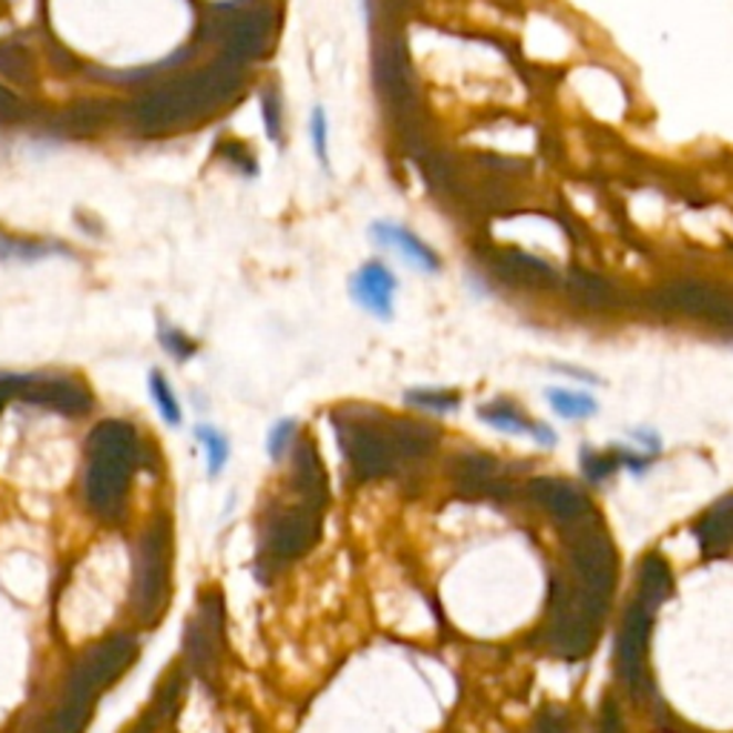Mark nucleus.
<instances>
[{
  "instance_id": "1",
  "label": "nucleus",
  "mask_w": 733,
  "mask_h": 733,
  "mask_svg": "<svg viewBox=\"0 0 733 733\" xmlns=\"http://www.w3.org/2000/svg\"><path fill=\"white\" fill-rule=\"evenodd\" d=\"M141 467V436L126 422L97 424L86 442L83 493L101 519H121Z\"/></svg>"
},
{
  "instance_id": "2",
  "label": "nucleus",
  "mask_w": 733,
  "mask_h": 733,
  "mask_svg": "<svg viewBox=\"0 0 733 733\" xmlns=\"http://www.w3.org/2000/svg\"><path fill=\"white\" fill-rule=\"evenodd\" d=\"M341 453L359 478H379L393 471L399 458H404L399 427L395 422H366V419H339L335 422Z\"/></svg>"
},
{
  "instance_id": "3",
  "label": "nucleus",
  "mask_w": 733,
  "mask_h": 733,
  "mask_svg": "<svg viewBox=\"0 0 733 733\" xmlns=\"http://www.w3.org/2000/svg\"><path fill=\"white\" fill-rule=\"evenodd\" d=\"M651 610L644 605H633L624 616L622 633L616 642V671L628 691H639L648 677V630H651Z\"/></svg>"
},
{
  "instance_id": "4",
  "label": "nucleus",
  "mask_w": 733,
  "mask_h": 733,
  "mask_svg": "<svg viewBox=\"0 0 733 733\" xmlns=\"http://www.w3.org/2000/svg\"><path fill=\"white\" fill-rule=\"evenodd\" d=\"M395 292L399 278L384 261H366L350 278V296L373 319L390 321L395 316Z\"/></svg>"
},
{
  "instance_id": "5",
  "label": "nucleus",
  "mask_w": 733,
  "mask_h": 733,
  "mask_svg": "<svg viewBox=\"0 0 733 733\" xmlns=\"http://www.w3.org/2000/svg\"><path fill=\"white\" fill-rule=\"evenodd\" d=\"M370 236H373V241L379 244V247L393 249L395 256L404 258V261H407L410 267H415V270H422V272L442 270V258H438L436 249L415 236L413 229L402 227V224L379 221L370 227Z\"/></svg>"
},
{
  "instance_id": "6",
  "label": "nucleus",
  "mask_w": 733,
  "mask_h": 733,
  "mask_svg": "<svg viewBox=\"0 0 733 733\" xmlns=\"http://www.w3.org/2000/svg\"><path fill=\"white\" fill-rule=\"evenodd\" d=\"M478 419L485 424H491L493 430H502L507 436H525L533 438L539 447H554L556 433L547 427L545 422H536L519 404L507 402V399H496V402H487L478 407Z\"/></svg>"
},
{
  "instance_id": "7",
  "label": "nucleus",
  "mask_w": 733,
  "mask_h": 733,
  "mask_svg": "<svg viewBox=\"0 0 733 733\" xmlns=\"http://www.w3.org/2000/svg\"><path fill=\"white\" fill-rule=\"evenodd\" d=\"M533 496H536V502H541L545 510L559 516L565 525H579V522L585 519V510H588V498L581 496L574 485L556 482V478H541V482H536V485H533Z\"/></svg>"
},
{
  "instance_id": "8",
  "label": "nucleus",
  "mask_w": 733,
  "mask_h": 733,
  "mask_svg": "<svg viewBox=\"0 0 733 733\" xmlns=\"http://www.w3.org/2000/svg\"><path fill=\"white\" fill-rule=\"evenodd\" d=\"M696 536L705 554H722L733 545V496L705 513V519L696 525Z\"/></svg>"
},
{
  "instance_id": "9",
  "label": "nucleus",
  "mask_w": 733,
  "mask_h": 733,
  "mask_svg": "<svg viewBox=\"0 0 733 733\" xmlns=\"http://www.w3.org/2000/svg\"><path fill=\"white\" fill-rule=\"evenodd\" d=\"M161 550H164L161 536H149V541H144L138 556V576H135V581H138V593L149 605H153V590L149 588H155V596H158L161 581H166V561Z\"/></svg>"
},
{
  "instance_id": "10",
  "label": "nucleus",
  "mask_w": 733,
  "mask_h": 733,
  "mask_svg": "<svg viewBox=\"0 0 733 733\" xmlns=\"http://www.w3.org/2000/svg\"><path fill=\"white\" fill-rule=\"evenodd\" d=\"M146 390H149V399H153L155 413H158L161 422H164L166 427L178 430L180 424H184V404L178 402V393H175V388L169 384L164 370H158V366L149 370Z\"/></svg>"
},
{
  "instance_id": "11",
  "label": "nucleus",
  "mask_w": 733,
  "mask_h": 733,
  "mask_svg": "<svg viewBox=\"0 0 733 733\" xmlns=\"http://www.w3.org/2000/svg\"><path fill=\"white\" fill-rule=\"evenodd\" d=\"M639 585H642L639 588V605L657 613L659 605L671 596V570H668V565L659 556H648L642 576H639Z\"/></svg>"
},
{
  "instance_id": "12",
  "label": "nucleus",
  "mask_w": 733,
  "mask_h": 733,
  "mask_svg": "<svg viewBox=\"0 0 733 733\" xmlns=\"http://www.w3.org/2000/svg\"><path fill=\"white\" fill-rule=\"evenodd\" d=\"M547 402L559 419L565 422H585V419H593L599 413V404L590 393H579V390L568 388H550L547 390Z\"/></svg>"
},
{
  "instance_id": "13",
  "label": "nucleus",
  "mask_w": 733,
  "mask_h": 733,
  "mask_svg": "<svg viewBox=\"0 0 733 733\" xmlns=\"http://www.w3.org/2000/svg\"><path fill=\"white\" fill-rule=\"evenodd\" d=\"M195 438L202 444L204 462H207V476L218 478L224 473V467H227L229 456H233L227 433L215 427V424H198V427H195Z\"/></svg>"
},
{
  "instance_id": "14",
  "label": "nucleus",
  "mask_w": 733,
  "mask_h": 733,
  "mask_svg": "<svg viewBox=\"0 0 733 733\" xmlns=\"http://www.w3.org/2000/svg\"><path fill=\"white\" fill-rule=\"evenodd\" d=\"M579 464H581V473H585V478H588L590 485H602V482H608V478H613L616 473L622 471L619 447H610V450L581 447Z\"/></svg>"
},
{
  "instance_id": "15",
  "label": "nucleus",
  "mask_w": 733,
  "mask_h": 733,
  "mask_svg": "<svg viewBox=\"0 0 733 733\" xmlns=\"http://www.w3.org/2000/svg\"><path fill=\"white\" fill-rule=\"evenodd\" d=\"M158 344H161V350H164V353L169 355L173 361H178V364L195 359V353H198V341L189 339L187 332L180 330V327L169 324V321H164V319L158 321Z\"/></svg>"
},
{
  "instance_id": "16",
  "label": "nucleus",
  "mask_w": 733,
  "mask_h": 733,
  "mask_svg": "<svg viewBox=\"0 0 733 733\" xmlns=\"http://www.w3.org/2000/svg\"><path fill=\"white\" fill-rule=\"evenodd\" d=\"M407 402L419 410H427V413H456L462 407V395L456 390H444V388H427V390H410Z\"/></svg>"
},
{
  "instance_id": "17",
  "label": "nucleus",
  "mask_w": 733,
  "mask_h": 733,
  "mask_svg": "<svg viewBox=\"0 0 733 733\" xmlns=\"http://www.w3.org/2000/svg\"><path fill=\"white\" fill-rule=\"evenodd\" d=\"M298 444V422L296 419H281L270 427L267 433V456L272 462H285L292 453V447Z\"/></svg>"
},
{
  "instance_id": "18",
  "label": "nucleus",
  "mask_w": 733,
  "mask_h": 733,
  "mask_svg": "<svg viewBox=\"0 0 733 733\" xmlns=\"http://www.w3.org/2000/svg\"><path fill=\"white\" fill-rule=\"evenodd\" d=\"M310 144L319 158L321 169H330V121H327L324 106H316L310 115Z\"/></svg>"
},
{
  "instance_id": "19",
  "label": "nucleus",
  "mask_w": 733,
  "mask_h": 733,
  "mask_svg": "<svg viewBox=\"0 0 733 733\" xmlns=\"http://www.w3.org/2000/svg\"><path fill=\"white\" fill-rule=\"evenodd\" d=\"M12 393V381H0V399Z\"/></svg>"
}]
</instances>
